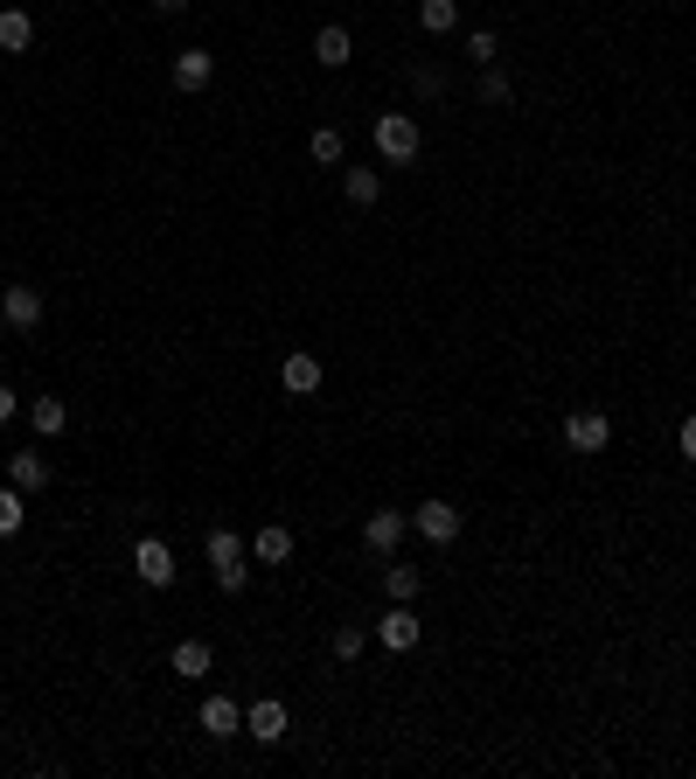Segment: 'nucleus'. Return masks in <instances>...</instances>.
Returning <instances> with one entry per match:
<instances>
[{"label":"nucleus","instance_id":"obj_1","mask_svg":"<svg viewBox=\"0 0 696 779\" xmlns=\"http://www.w3.org/2000/svg\"><path fill=\"white\" fill-rule=\"evenodd\" d=\"M210 571H216V585L223 592H244L251 585V543H237V529H210Z\"/></svg>","mask_w":696,"mask_h":779},{"label":"nucleus","instance_id":"obj_2","mask_svg":"<svg viewBox=\"0 0 696 779\" xmlns=\"http://www.w3.org/2000/svg\"><path fill=\"white\" fill-rule=\"evenodd\" d=\"M376 154L390 167H411L418 161V119H411V111H384V119H376Z\"/></svg>","mask_w":696,"mask_h":779},{"label":"nucleus","instance_id":"obj_3","mask_svg":"<svg viewBox=\"0 0 696 779\" xmlns=\"http://www.w3.org/2000/svg\"><path fill=\"white\" fill-rule=\"evenodd\" d=\"M564 446L571 452H606L613 446V417L606 411H571L564 417Z\"/></svg>","mask_w":696,"mask_h":779},{"label":"nucleus","instance_id":"obj_4","mask_svg":"<svg viewBox=\"0 0 696 779\" xmlns=\"http://www.w3.org/2000/svg\"><path fill=\"white\" fill-rule=\"evenodd\" d=\"M244 731H251V737H258V745H279V737H286V731H293V717H286V703H279V696H258V703H251V710H244Z\"/></svg>","mask_w":696,"mask_h":779},{"label":"nucleus","instance_id":"obj_5","mask_svg":"<svg viewBox=\"0 0 696 779\" xmlns=\"http://www.w3.org/2000/svg\"><path fill=\"white\" fill-rule=\"evenodd\" d=\"M411 529H418L425 543H453L460 536V508L453 501H418L411 508Z\"/></svg>","mask_w":696,"mask_h":779},{"label":"nucleus","instance_id":"obj_6","mask_svg":"<svg viewBox=\"0 0 696 779\" xmlns=\"http://www.w3.org/2000/svg\"><path fill=\"white\" fill-rule=\"evenodd\" d=\"M376 640H384L390 654H411L425 640V626H418V613H411V605H398V613H384L376 619Z\"/></svg>","mask_w":696,"mask_h":779},{"label":"nucleus","instance_id":"obj_7","mask_svg":"<svg viewBox=\"0 0 696 779\" xmlns=\"http://www.w3.org/2000/svg\"><path fill=\"white\" fill-rule=\"evenodd\" d=\"M0 320H8L14 334L43 328V293H35V286H8V293H0Z\"/></svg>","mask_w":696,"mask_h":779},{"label":"nucleus","instance_id":"obj_8","mask_svg":"<svg viewBox=\"0 0 696 779\" xmlns=\"http://www.w3.org/2000/svg\"><path fill=\"white\" fill-rule=\"evenodd\" d=\"M133 571H140L146 585H175V550H167L161 536H140V543H133Z\"/></svg>","mask_w":696,"mask_h":779},{"label":"nucleus","instance_id":"obj_9","mask_svg":"<svg viewBox=\"0 0 696 779\" xmlns=\"http://www.w3.org/2000/svg\"><path fill=\"white\" fill-rule=\"evenodd\" d=\"M8 481L22 487V494H43V487H49V460H43L35 446H14V452H8Z\"/></svg>","mask_w":696,"mask_h":779},{"label":"nucleus","instance_id":"obj_10","mask_svg":"<svg viewBox=\"0 0 696 779\" xmlns=\"http://www.w3.org/2000/svg\"><path fill=\"white\" fill-rule=\"evenodd\" d=\"M279 390H293V397H314V390H321V363H314L307 349H293L286 363H279Z\"/></svg>","mask_w":696,"mask_h":779},{"label":"nucleus","instance_id":"obj_11","mask_svg":"<svg viewBox=\"0 0 696 779\" xmlns=\"http://www.w3.org/2000/svg\"><path fill=\"white\" fill-rule=\"evenodd\" d=\"M167 669H175L181 682H202L216 669V654H210V640H175V654H167Z\"/></svg>","mask_w":696,"mask_h":779},{"label":"nucleus","instance_id":"obj_12","mask_svg":"<svg viewBox=\"0 0 696 779\" xmlns=\"http://www.w3.org/2000/svg\"><path fill=\"white\" fill-rule=\"evenodd\" d=\"M363 543L376 550V557H390V550L404 543V516H398V508H376V516L363 522Z\"/></svg>","mask_w":696,"mask_h":779},{"label":"nucleus","instance_id":"obj_13","mask_svg":"<svg viewBox=\"0 0 696 779\" xmlns=\"http://www.w3.org/2000/svg\"><path fill=\"white\" fill-rule=\"evenodd\" d=\"M210 78H216V56L210 49H181L175 56V91H210Z\"/></svg>","mask_w":696,"mask_h":779},{"label":"nucleus","instance_id":"obj_14","mask_svg":"<svg viewBox=\"0 0 696 779\" xmlns=\"http://www.w3.org/2000/svg\"><path fill=\"white\" fill-rule=\"evenodd\" d=\"M251 557H258V564H293V529H286V522H266V529L251 536Z\"/></svg>","mask_w":696,"mask_h":779},{"label":"nucleus","instance_id":"obj_15","mask_svg":"<svg viewBox=\"0 0 696 779\" xmlns=\"http://www.w3.org/2000/svg\"><path fill=\"white\" fill-rule=\"evenodd\" d=\"M196 724L210 731V737H237V731H244V710H237L231 696H210V703H202V717H196Z\"/></svg>","mask_w":696,"mask_h":779},{"label":"nucleus","instance_id":"obj_16","mask_svg":"<svg viewBox=\"0 0 696 779\" xmlns=\"http://www.w3.org/2000/svg\"><path fill=\"white\" fill-rule=\"evenodd\" d=\"M349 56H355V43H349V28H342V22H328L321 35H314V63H321V70H342Z\"/></svg>","mask_w":696,"mask_h":779},{"label":"nucleus","instance_id":"obj_17","mask_svg":"<svg viewBox=\"0 0 696 779\" xmlns=\"http://www.w3.org/2000/svg\"><path fill=\"white\" fill-rule=\"evenodd\" d=\"M28 425L43 432V439H56V432L70 425V404H63V397H35V404H28Z\"/></svg>","mask_w":696,"mask_h":779},{"label":"nucleus","instance_id":"obj_18","mask_svg":"<svg viewBox=\"0 0 696 779\" xmlns=\"http://www.w3.org/2000/svg\"><path fill=\"white\" fill-rule=\"evenodd\" d=\"M28 43H35V22H28L22 8H8V14H0V49H8V56H22Z\"/></svg>","mask_w":696,"mask_h":779},{"label":"nucleus","instance_id":"obj_19","mask_svg":"<svg viewBox=\"0 0 696 779\" xmlns=\"http://www.w3.org/2000/svg\"><path fill=\"white\" fill-rule=\"evenodd\" d=\"M342 188H349V202H355V209H369L376 196H384V181H376V167H342Z\"/></svg>","mask_w":696,"mask_h":779},{"label":"nucleus","instance_id":"obj_20","mask_svg":"<svg viewBox=\"0 0 696 779\" xmlns=\"http://www.w3.org/2000/svg\"><path fill=\"white\" fill-rule=\"evenodd\" d=\"M418 585H425V578H418V564H390V571H384V592L398 599V605L418 599Z\"/></svg>","mask_w":696,"mask_h":779},{"label":"nucleus","instance_id":"obj_21","mask_svg":"<svg viewBox=\"0 0 696 779\" xmlns=\"http://www.w3.org/2000/svg\"><path fill=\"white\" fill-rule=\"evenodd\" d=\"M22 522H28V494L8 481V487H0V536H14Z\"/></svg>","mask_w":696,"mask_h":779},{"label":"nucleus","instance_id":"obj_22","mask_svg":"<svg viewBox=\"0 0 696 779\" xmlns=\"http://www.w3.org/2000/svg\"><path fill=\"white\" fill-rule=\"evenodd\" d=\"M418 22H425L432 35H453V28H460V0H425Z\"/></svg>","mask_w":696,"mask_h":779},{"label":"nucleus","instance_id":"obj_23","mask_svg":"<svg viewBox=\"0 0 696 779\" xmlns=\"http://www.w3.org/2000/svg\"><path fill=\"white\" fill-rule=\"evenodd\" d=\"M307 154L321 161V167H342V154H349V140H342V132H334V126H321V132H314V140H307Z\"/></svg>","mask_w":696,"mask_h":779},{"label":"nucleus","instance_id":"obj_24","mask_svg":"<svg viewBox=\"0 0 696 779\" xmlns=\"http://www.w3.org/2000/svg\"><path fill=\"white\" fill-rule=\"evenodd\" d=\"M474 98H481V105H509V98H516V84L502 78L495 63H487V70H481V91H474Z\"/></svg>","mask_w":696,"mask_h":779},{"label":"nucleus","instance_id":"obj_25","mask_svg":"<svg viewBox=\"0 0 696 779\" xmlns=\"http://www.w3.org/2000/svg\"><path fill=\"white\" fill-rule=\"evenodd\" d=\"M467 63H495V35H487V28H474V35H467Z\"/></svg>","mask_w":696,"mask_h":779},{"label":"nucleus","instance_id":"obj_26","mask_svg":"<svg viewBox=\"0 0 696 779\" xmlns=\"http://www.w3.org/2000/svg\"><path fill=\"white\" fill-rule=\"evenodd\" d=\"M363 648H369V640H363V626H342V634H334V661H355Z\"/></svg>","mask_w":696,"mask_h":779},{"label":"nucleus","instance_id":"obj_27","mask_svg":"<svg viewBox=\"0 0 696 779\" xmlns=\"http://www.w3.org/2000/svg\"><path fill=\"white\" fill-rule=\"evenodd\" d=\"M683 460H689V467H696V411H689V417H683Z\"/></svg>","mask_w":696,"mask_h":779},{"label":"nucleus","instance_id":"obj_28","mask_svg":"<svg viewBox=\"0 0 696 779\" xmlns=\"http://www.w3.org/2000/svg\"><path fill=\"white\" fill-rule=\"evenodd\" d=\"M8 417H14V390L0 383V425H8Z\"/></svg>","mask_w":696,"mask_h":779},{"label":"nucleus","instance_id":"obj_29","mask_svg":"<svg viewBox=\"0 0 696 779\" xmlns=\"http://www.w3.org/2000/svg\"><path fill=\"white\" fill-rule=\"evenodd\" d=\"M154 8H161V14H181V8H188V0H154Z\"/></svg>","mask_w":696,"mask_h":779},{"label":"nucleus","instance_id":"obj_30","mask_svg":"<svg viewBox=\"0 0 696 779\" xmlns=\"http://www.w3.org/2000/svg\"><path fill=\"white\" fill-rule=\"evenodd\" d=\"M689 299H696V286H689Z\"/></svg>","mask_w":696,"mask_h":779}]
</instances>
